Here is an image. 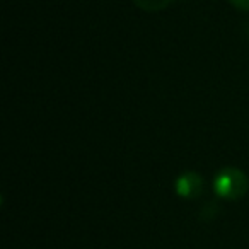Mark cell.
Returning a JSON list of instances; mask_svg holds the SVG:
<instances>
[{"label":"cell","mask_w":249,"mask_h":249,"mask_svg":"<svg viewBox=\"0 0 249 249\" xmlns=\"http://www.w3.org/2000/svg\"><path fill=\"white\" fill-rule=\"evenodd\" d=\"M174 190L184 200H195L203 191V178L196 171H186L174 181Z\"/></svg>","instance_id":"7a4b0ae2"},{"label":"cell","mask_w":249,"mask_h":249,"mask_svg":"<svg viewBox=\"0 0 249 249\" xmlns=\"http://www.w3.org/2000/svg\"><path fill=\"white\" fill-rule=\"evenodd\" d=\"M229 2H231L237 11L249 12V0H229Z\"/></svg>","instance_id":"277c9868"},{"label":"cell","mask_w":249,"mask_h":249,"mask_svg":"<svg viewBox=\"0 0 249 249\" xmlns=\"http://www.w3.org/2000/svg\"><path fill=\"white\" fill-rule=\"evenodd\" d=\"M132 2L139 9H142V11L159 12V11H164L166 7H169L174 0H132Z\"/></svg>","instance_id":"3957f363"},{"label":"cell","mask_w":249,"mask_h":249,"mask_svg":"<svg viewBox=\"0 0 249 249\" xmlns=\"http://www.w3.org/2000/svg\"><path fill=\"white\" fill-rule=\"evenodd\" d=\"M213 190L222 200H241L249 190V179L237 167H224L215 174Z\"/></svg>","instance_id":"6da1fadb"}]
</instances>
